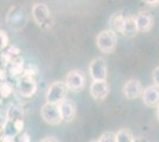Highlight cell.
Segmentation results:
<instances>
[{
    "label": "cell",
    "instance_id": "cell-22",
    "mask_svg": "<svg viewBox=\"0 0 159 142\" xmlns=\"http://www.w3.org/2000/svg\"><path fill=\"white\" fill-rule=\"evenodd\" d=\"M152 80H153V82H154V85H157L159 88V67H157V68L153 70Z\"/></svg>",
    "mask_w": 159,
    "mask_h": 142
},
{
    "label": "cell",
    "instance_id": "cell-18",
    "mask_svg": "<svg viewBox=\"0 0 159 142\" xmlns=\"http://www.w3.org/2000/svg\"><path fill=\"white\" fill-rule=\"evenodd\" d=\"M115 139L118 142H134V136L128 129H120L115 134Z\"/></svg>",
    "mask_w": 159,
    "mask_h": 142
},
{
    "label": "cell",
    "instance_id": "cell-16",
    "mask_svg": "<svg viewBox=\"0 0 159 142\" xmlns=\"http://www.w3.org/2000/svg\"><path fill=\"white\" fill-rule=\"evenodd\" d=\"M124 18H125V15L121 14L120 12L119 13H114L111 17V19H109V26H111V30H113L115 33L116 32L120 33L122 23H124Z\"/></svg>",
    "mask_w": 159,
    "mask_h": 142
},
{
    "label": "cell",
    "instance_id": "cell-17",
    "mask_svg": "<svg viewBox=\"0 0 159 142\" xmlns=\"http://www.w3.org/2000/svg\"><path fill=\"white\" fill-rule=\"evenodd\" d=\"M6 120H18V118H23L24 114L23 110L17 107V105H10L6 111Z\"/></svg>",
    "mask_w": 159,
    "mask_h": 142
},
{
    "label": "cell",
    "instance_id": "cell-1",
    "mask_svg": "<svg viewBox=\"0 0 159 142\" xmlns=\"http://www.w3.org/2000/svg\"><path fill=\"white\" fill-rule=\"evenodd\" d=\"M116 33L113 30H103L96 37V46L101 52L106 54H111L116 49Z\"/></svg>",
    "mask_w": 159,
    "mask_h": 142
},
{
    "label": "cell",
    "instance_id": "cell-30",
    "mask_svg": "<svg viewBox=\"0 0 159 142\" xmlns=\"http://www.w3.org/2000/svg\"><path fill=\"white\" fill-rule=\"evenodd\" d=\"M1 102H2V100H0V104H1Z\"/></svg>",
    "mask_w": 159,
    "mask_h": 142
},
{
    "label": "cell",
    "instance_id": "cell-28",
    "mask_svg": "<svg viewBox=\"0 0 159 142\" xmlns=\"http://www.w3.org/2000/svg\"><path fill=\"white\" fill-rule=\"evenodd\" d=\"M40 141L42 142H44V141H57V139H53L52 136H49L48 139H42Z\"/></svg>",
    "mask_w": 159,
    "mask_h": 142
},
{
    "label": "cell",
    "instance_id": "cell-2",
    "mask_svg": "<svg viewBox=\"0 0 159 142\" xmlns=\"http://www.w3.org/2000/svg\"><path fill=\"white\" fill-rule=\"evenodd\" d=\"M8 26L13 30H20L26 24L27 13L23 6H13L10 8L6 17Z\"/></svg>",
    "mask_w": 159,
    "mask_h": 142
},
{
    "label": "cell",
    "instance_id": "cell-12",
    "mask_svg": "<svg viewBox=\"0 0 159 142\" xmlns=\"http://www.w3.org/2000/svg\"><path fill=\"white\" fill-rule=\"evenodd\" d=\"M141 96H143L144 104L150 108H153L159 104V88L154 84L148 85L146 89H144Z\"/></svg>",
    "mask_w": 159,
    "mask_h": 142
},
{
    "label": "cell",
    "instance_id": "cell-5",
    "mask_svg": "<svg viewBox=\"0 0 159 142\" xmlns=\"http://www.w3.org/2000/svg\"><path fill=\"white\" fill-rule=\"evenodd\" d=\"M64 83H66L68 90L77 93V91L83 90V88H84L86 77H84L83 72H81L80 70H73V71H70L69 74L66 75Z\"/></svg>",
    "mask_w": 159,
    "mask_h": 142
},
{
    "label": "cell",
    "instance_id": "cell-8",
    "mask_svg": "<svg viewBox=\"0 0 159 142\" xmlns=\"http://www.w3.org/2000/svg\"><path fill=\"white\" fill-rule=\"evenodd\" d=\"M32 17L36 24L39 26H44L45 24H49V21L51 20L50 11L47 5H44V4H36L32 7Z\"/></svg>",
    "mask_w": 159,
    "mask_h": 142
},
{
    "label": "cell",
    "instance_id": "cell-27",
    "mask_svg": "<svg viewBox=\"0 0 159 142\" xmlns=\"http://www.w3.org/2000/svg\"><path fill=\"white\" fill-rule=\"evenodd\" d=\"M5 78H6V72H5V70H0V82L5 81Z\"/></svg>",
    "mask_w": 159,
    "mask_h": 142
},
{
    "label": "cell",
    "instance_id": "cell-7",
    "mask_svg": "<svg viewBox=\"0 0 159 142\" xmlns=\"http://www.w3.org/2000/svg\"><path fill=\"white\" fill-rule=\"evenodd\" d=\"M17 88L23 97H32L37 91V83L32 76L21 75V78L18 81Z\"/></svg>",
    "mask_w": 159,
    "mask_h": 142
},
{
    "label": "cell",
    "instance_id": "cell-10",
    "mask_svg": "<svg viewBox=\"0 0 159 142\" xmlns=\"http://www.w3.org/2000/svg\"><path fill=\"white\" fill-rule=\"evenodd\" d=\"M109 94V85L106 81H93L90 84V95L96 101H103Z\"/></svg>",
    "mask_w": 159,
    "mask_h": 142
},
{
    "label": "cell",
    "instance_id": "cell-21",
    "mask_svg": "<svg viewBox=\"0 0 159 142\" xmlns=\"http://www.w3.org/2000/svg\"><path fill=\"white\" fill-rule=\"evenodd\" d=\"M7 45H8V36L6 32L0 30V51H2Z\"/></svg>",
    "mask_w": 159,
    "mask_h": 142
},
{
    "label": "cell",
    "instance_id": "cell-26",
    "mask_svg": "<svg viewBox=\"0 0 159 142\" xmlns=\"http://www.w3.org/2000/svg\"><path fill=\"white\" fill-rule=\"evenodd\" d=\"M5 121H6V116L2 115V114L0 113V128H2V126L5 124Z\"/></svg>",
    "mask_w": 159,
    "mask_h": 142
},
{
    "label": "cell",
    "instance_id": "cell-24",
    "mask_svg": "<svg viewBox=\"0 0 159 142\" xmlns=\"http://www.w3.org/2000/svg\"><path fill=\"white\" fill-rule=\"evenodd\" d=\"M19 141L20 142H24V141H31V139H30V136H29V134H26V133H24V134H21V136H20V139H19Z\"/></svg>",
    "mask_w": 159,
    "mask_h": 142
},
{
    "label": "cell",
    "instance_id": "cell-4",
    "mask_svg": "<svg viewBox=\"0 0 159 142\" xmlns=\"http://www.w3.org/2000/svg\"><path fill=\"white\" fill-rule=\"evenodd\" d=\"M89 74L93 81H106L107 80V63L102 57H96L90 62Z\"/></svg>",
    "mask_w": 159,
    "mask_h": 142
},
{
    "label": "cell",
    "instance_id": "cell-20",
    "mask_svg": "<svg viewBox=\"0 0 159 142\" xmlns=\"http://www.w3.org/2000/svg\"><path fill=\"white\" fill-rule=\"evenodd\" d=\"M99 142H116V139H115V134L112 133V131H107V133H103L102 135L98 139Z\"/></svg>",
    "mask_w": 159,
    "mask_h": 142
},
{
    "label": "cell",
    "instance_id": "cell-14",
    "mask_svg": "<svg viewBox=\"0 0 159 142\" xmlns=\"http://www.w3.org/2000/svg\"><path fill=\"white\" fill-rule=\"evenodd\" d=\"M138 32H139V31H138L137 25H135L134 17H132V15H125L120 33L122 34L124 37H126V38H132V37H134Z\"/></svg>",
    "mask_w": 159,
    "mask_h": 142
},
{
    "label": "cell",
    "instance_id": "cell-11",
    "mask_svg": "<svg viewBox=\"0 0 159 142\" xmlns=\"http://www.w3.org/2000/svg\"><path fill=\"white\" fill-rule=\"evenodd\" d=\"M143 90L144 88H143L141 83L134 78L127 81L124 85V95L127 100H135V98L140 97L143 94Z\"/></svg>",
    "mask_w": 159,
    "mask_h": 142
},
{
    "label": "cell",
    "instance_id": "cell-23",
    "mask_svg": "<svg viewBox=\"0 0 159 142\" xmlns=\"http://www.w3.org/2000/svg\"><path fill=\"white\" fill-rule=\"evenodd\" d=\"M7 52H8V54H11L12 56H17L20 51H19V49H18V47L13 45V46H11L10 49H8V51H7Z\"/></svg>",
    "mask_w": 159,
    "mask_h": 142
},
{
    "label": "cell",
    "instance_id": "cell-3",
    "mask_svg": "<svg viewBox=\"0 0 159 142\" xmlns=\"http://www.w3.org/2000/svg\"><path fill=\"white\" fill-rule=\"evenodd\" d=\"M68 88L64 82H53L47 93V101L53 104H60L66 97Z\"/></svg>",
    "mask_w": 159,
    "mask_h": 142
},
{
    "label": "cell",
    "instance_id": "cell-9",
    "mask_svg": "<svg viewBox=\"0 0 159 142\" xmlns=\"http://www.w3.org/2000/svg\"><path fill=\"white\" fill-rule=\"evenodd\" d=\"M134 21L139 32H148L153 27V17L148 11H140L134 17Z\"/></svg>",
    "mask_w": 159,
    "mask_h": 142
},
{
    "label": "cell",
    "instance_id": "cell-6",
    "mask_svg": "<svg viewBox=\"0 0 159 142\" xmlns=\"http://www.w3.org/2000/svg\"><path fill=\"white\" fill-rule=\"evenodd\" d=\"M40 114H42L43 120L49 124H58L60 122H62L58 104H53V103L48 102L42 107Z\"/></svg>",
    "mask_w": 159,
    "mask_h": 142
},
{
    "label": "cell",
    "instance_id": "cell-15",
    "mask_svg": "<svg viewBox=\"0 0 159 142\" xmlns=\"http://www.w3.org/2000/svg\"><path fill=\"white\" fill-rule=\"evenodd\" d=\"M8 67H10V74L13 77L21 76L24 72V62L21 58H13L8 64Z\"/></svg>",
    "mask_w": 159,
    "mask_h": 142
},
{
    "label": "cell",
    "instance_id": "cell-25",
    "mask_svg": "<svg viewBox=\"0 0 159 142\" xmlns=\"http://www.w3.org/2000/svg\"><path fill=\"white\" fill-rule=\"evenodd\" d=\"M145 1L147 5H151V6H157L159 5V0H143Z\"/></svg>",
    "mask_w": 159,
    "mask_h": 142
},
{
    "label": "cell",
    "instance_id": "cell-13",
    "mask_svg": "<svg viewBox=\"0 0 159 142\" xmlns=\"http://www.w3.org/2000/svg\"><path fill=\"white\" fill-rule=\"evenodd\" d=\"M61 113V118L64 122H71L76 116V107L71 101L69 100H63L58 104Z\"/></svg>",
    "mask_w": 159,
    "mask_h": 142
},
{
    "label": "cell",
    "instance_id": "cell-29",
    "mask_svg": "<svg viewBox=\"0 0 159 142\" xmlns=\"http://www.w3.org/2000/svg\"><path fill=\"white\" fill-rule=\"evenodd\" d=\"M157 120H158V122H159V104H158V107H157Z\"/></svg>",
    "mask_w": 159,
    "mask_h": 142
},
{
    "label": "cell",
    "instance_id": "cell-19",
    "mask_svg": "<svg viewBox=\"0 0 159 142\" xmlns=\"http://www.w3.org/2000/svg\"><path fill=\"white\" fill-rule=\"evenodd\" d=\"M12 85L8 83V82H1L0 83V96L2 97V98H7V97H10L11 94H12Z\"/></svg>",
    "mask_w": 159,
    "mask_h": 142
}]
</instances>
